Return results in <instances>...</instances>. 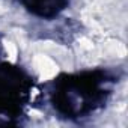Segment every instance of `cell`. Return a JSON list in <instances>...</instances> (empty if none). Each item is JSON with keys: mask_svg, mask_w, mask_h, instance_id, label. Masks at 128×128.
I'll return each instance as SVG.
<instances>
[{"mask_svg": "<svg viewBox=\"0 0 128 128\" xmlns=\"http://www.w3.org/2000/svg\"><path fill=\"white\" fill-rule=\"evenodd\" d=\"M33 65L39 74V78L41 82H47V80H51L53 77L57 76L59 72V68L56 65V62L53 59H50L48 56H44V54H36L35 59H33Z\"/></svg>", "mask_w": 128, "mask_h": 128, "instance_id": "cell-1", "label": "cell"}, {"mask_svg": "<svg viewBox=\"0 0 128 128\" xmlns=\"http://www.w3.org/2000/svg\"><path fill=\"white\" fill-rule=\"evenodd\" d=\"M106 50L112 54V56H116V57H125L126 56V48L125 45L120 42V41H116V39H110L106 42Z\"/></svg>", "mask_w": 128, "mask_h": 128, "instance_id": "cell-2", "label": "cell"}, {"mask_svg": "<svg viewBox=\"0 0 128 128\" xmlns=\"http://www.w3.org/2000/svg\"><path fill=\"white\" fill-rule=\"evenodd\" d=\"M3 45H5V51H6V54H8V59L14 63L15 60H17V56H18V48H17V45L14 44V42H11V41H3Z\"/></svg>", "mask_w": 128, "mask_h": 128, "instance_id": "cell-3", "label": "cell"}, {"mask_svg": "<svg viewBox=\"0 0 128 128\" xmlns=\"http://www.w3.org/2000/svg\"><path fill=\"white\" fill-rule=\"evenodd\" d=\"M41 47L48 50V51H53L56 54H65L66 53V48L62 47V45H57L54 42H50V41H45V42H41Z\"/></svg>", "mask_w": 128, "mask_h": 128, "instance_id": "cell-4", "label": "cell"}, {"mask_svg": "<svg viewBox=\"0 0 128 128\" xmlns=\"http://www.w3.org/2000/svg\"><path fill=\"white\" fill-rule=\"evenodd\" d=\"M80 45L83 47V48H86V50H92L94 48V44H92V41L90 39H88V38H80Z\"/></svg>", "mask_w": 128, "mask_h": 128, "instance_id": "cell-5", "label": "cell"}, {"mask_svg": "<svg viewBox=\"0 0 128 128\" xmlns=\"http://www.w3.org/2000/svg\"><path fill=\"white\" fill-rule=\"evenodd\" d=\"M15 33H17V38H18V41L21 42V45H26V36H24V32H23V30H15Z\"/></svg>", "mask_w": 128, "mask_h": 128, "instance_id": "cell-6", "label": "cell"}, {"mask_svg": "<svg viewBox=\"0 0 128 128\" xmlns=\"http://www.w3.org/2000/svg\"><path fill=\"white\" fill-rule=\"evenodd\" d=\"M5 11H6V9H5V8H2V6H0V14H3V12H5Z\"/></svg>", "mask_w": 128, "mask_h": 128, "instance_id": "cell-7", "label": "cell"}]
</instances>
